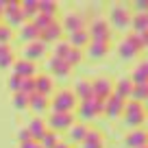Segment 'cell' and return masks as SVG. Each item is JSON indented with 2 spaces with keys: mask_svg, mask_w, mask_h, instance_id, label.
I'll return each instance as SVG.
<instances>
[{
  "mask_svg": "<svg viewBox=\"0 0 148 148\" xmlns=\"http://www.w3.org/2000/svg\"><path fill=\"white\" fill-rule=\"evenodd\" d=\"M48 70H50V74L57 76V79H65V76H70V72H72V68H70L63 59H57V57H50V59H48Z\"/></svg>",
  "mask_w": 148,
  "mask_h": 148,
  "instance_id": "2e32d148",
  "label": "cell"
},
{
  "mask_svg": "<svg viewBox=\"0 0 148 148\" xmlns=\"http://www.w3.org/2000/svg\"><path fill=\"white\" fill-rule=\"evenodd\" d=\"M44 57H46V44H42L39 39H37V42L26 44V46H24V50H22V59L31 61V63L44 59Z\"/></svg>",
  "mask_w": 148,
  "mask_h": 148,
  "instance_id": "8fae6325",
  "label": "cell"
},
{
  "mask_svg": "<svg viewBox=\"0 0 148 148\" xmlns=\"http://www.w3.org/2000/svg\"><path fill=\"white\" fill-rule=\"evenodd\" d=\"M131 87H133V83H131L129 76H120V79L113 83V94H116V96H120V98H124V100H129Z\"/></svg>",
  "mask_w": 148,
  "mask_h": 148,
  "instance_id": "cb8c5ba5",
  "label": "cell"
},
{
  "mask_svg": "<svg viewBox=\"0 0 148 148\" xmlns=\"http://www.w3.org/2000/svg\"><path fill=\"white\" fill-rule=\"evenodd\" d=\"M20 85H22V79H20V76H15V74H11L9 79H7V87H9L11 94H18V92H20Z\"/></svg>",
  "mask_w": 148,
  "mask_h": 148,
  "instance_id": "74e56055",
  "label": "cell"
},
{
  "mask_svg": "<svg viewBox=\"0 0 148 148\" xmlns=\"http://www.w3.org/2000/svg\"><path fill=\"white\" fill-rule=\"evenodd\" d=\"M81 59H83V52L79 50V48H70V52L65 55V63L70 65V68H74V65H79L81 63Z\"/></svg>",
  "mask_w": 148,
  "mask_h": 148,
  "instance_id": "8d00e7d4",
  "label": "cell"
},
{
  "mask_svg": "<svg viewBox=\"0 0 148 148\" xmlns=\"http://www.w3.org/2000/svg\"><path fill=\"white\" fill-rule=\"evenodd\" d=\"M35 92L42 94V96H50L52 89H55V83H52V76L50 74H35Z\"/></svg>",
  "mask_w": 148,
  "mask_h": 148,
  "instance_id": "4fadbf2b",
  "label": "cell"
},
{
  "mask_svg": "<svg viewBox=\"0 0 148 148\" xmlns=\"http://www.w3.org/2000/svg\"><path fill=\"white\" fill-rule=\"evenodd\" d=\"M124 124L129 126L131 131L133 129H142V124L146 122V111H144V105L142 102H135V100H126L124 102Z\"/></svg>",
  "mask_w": 148,
  "mask_h": 148,
  "instance_id": "7a4b0ae2",
  "label": "cell"
},
{
  "mask_svg": "<svg viewBox=\"0 0 148 148\" xmlns=\"http://www.w3.org/2000/svg\"><path fill=\"white\" fill-rule=\"evenodd\" d=\"M2 9H5V0H0V18H2Z\"/></svg>",
  "mask_w": 148,
  "mask_h": 148,
  "instance_id": "f6af8a7d",
  "label": "cell"
},
{
  "mask_svg": "<svg viewBox=\"0 0 148 148\" xmlns=\"http://www.w3.org/2000/svg\"><path fill=\"white\" fill-rule=\"evenodd\" d=\"M85 52H87V57L94 59V61L105 59L107 52H109V44H105V42H89L87 46H85Z\"/></svg>",
  "mask_w": 148,
  "mask_h": 148,
  "instance_id": "ffe728a7",
  "label": "cell"
},
{
  "mask_svg": "<svg viewBox=\"0 0 148 148\" xmlns=\"http://www.w3.org/2000/svg\"><path fill=\"white\" fill-rule=\"evenodd\" d=\"M102 109H105V100H98V98H87V100H81L76 105L81 120H94L96 116H100Z\"/></svg>",
  "mask_w": 148,
  "mask_h": 148,
  "instance_id": "5b68a950",
  "label": "cell"
},
{
  "mask_svg": "<svg viewBox=\"0 0 148 148\" xmlns=\"http://www.w3.org/2000/svg\"><path fill=\"white\" fill-rule=\"evenodd\" d=\"M85 31H87V35H89V42L109 44V39H111V28H109V24H107L105 18H94L92 22H89V26H85Z\"/></svg>",
  "mask_w": 148,
  "mask_h": 148,
  "instance_id": "3957f363",
  "label": "cell"
},
{
  "mask_svg": "<svg viewBox=\"0 0 148 148\" xmlns=\"http://www.w3.org/2000/svg\"><path fill=\"white\" fill-rule=\"evenodd\" d=\"M48 100H50V98L33 92L31 96H28V109H33L37 116H42V113H46V109H48Z\"/></svg>",
  "mask_w": 148,
  "mask_h": 148,
  "instance_id": "603a6c76",
  "label": "cell"
},
{
  "mask_svg": "<svg viewBox=\"0 0 148 148\" xmlns=\"http://www.w3.org/2000/svg\"><path fill=\"white\" fill-rule=\"evenodd\" d=\"M76 105H79V100L74 98V94L70 92V89H59V92H55V96L48 100L50 113H72V111L76 109Z\"/></svg>",
  "mask_w": 148,
  "mask_h": 148,
  "instance_id": "6da1fadb",
  "label": "cell"
},
{
  "mask_svg": "<svg viewBox=\"0 0 148 148\" xmlns=\"http://www.w3.org/2000/svg\"><path fill=\"white\" fill-rule=\"evenodd\" d=\"M111 94H113V81L109 76H98V79L92 81V98L107 100Z\"/></svg>",
  "mask_w": 148,
  "mask_h": 148,
  "instance_id": "52a82bcc",
  "label": "cell"
},
{
  "mask_svg": "<svg viewBox=\"0 0 148 148\" xmlns=\"http://www.w3.org/2000/svg\"><path fill=\"white\" fill-rule=\"evenodd\" d=\"M2 18H5V22L2 24H7L9 28H13V26H22L24 22H26V15L22 13V11H11V13H2Z\"/></svg>",
  "mask_w": 148,
  "mask_h": 148,
  "instance_id": "4316f807",
  "label": "cell"
},
{
  "mask_svg": "<svg viewBox=\"0 0 148 148\" xmlns=\"http://www.w3.org/2000/svg\"><path fill=\"white\" fill-rule=\"evenodd\" d=\"M24 129L28 131L31 139H35V142H37V139H39V137L48 131V126H46V120H44V118L37 116V118H31V120L26 122V126H24Z\"/></svg>",
  "mask_w": 148,
  "mask_h": 148,
  "instance_id": "9a60e30c",
  "label": "cell"
},
{
  "mask_svg": "<svg viewBox=\"0 0 148 148\" xmlns=\"http://www.w3.org/2000/svg\"><path fill=\"white\" fill-rule=\"evenodd\" d=\"M131 28H133V33H146L148 15L146 13H133L131 15Z\"/></svg>",
  "mask_w": 148,
  "mask_h": 148,
  "instance_id": "83f0119b",
  "label": "cell"
},
{
  "mask_svg": "<svg viewBox=\"0 0 148 148\" xmlns=\"http://www.w3.org/2000/svg\"><path fill=\"white\" fill-rule=\"evenodd\" d=\"M15 139H18L20 144H24V142H28V139H31V135H28L26 129H20L18 133H15Z\"/></svg>",
  "mask_w": 148,
  "mask_h": 148,
  "instance_id": "b9f144b4",
  "label": "cell"
},
{
  "mask_svg": "<svg viewBox=\"0 0 148 148\" xmlns=\"http://www.w3.org/2000/svg\"><path fill=\"white\" fill-rule=\"evenodd\" d=\"M70 52V44L65 42V39H59V42H55V48H52V57H57V59H65V55Z\"/></svg>",
  "mask_w": 148,
  "mask_h": 148,
  "instance_id": "d590c367",
  "label": "cell"
},
{
  "mask_svg": "<svg viewBox=\"0 0 148 148\" xmlns=\"http://www.w3.org/2000/svg\"><path fill=\"white\" fill-rule=\"evenodd\" d=\"M87 131H89V126L85 122H74L68 129V139H70L68 144H81L85 139V135H87Z\"/></svg>",
  "mask_w": 148,
  "mask_h": 148,
  "instance_id": "d6986e66",
  "label": "cell"
},
{
  "mask_svg": "<svg viewBox=\"0 0 148 148\" xmlns=\"http://www.w3.org/2000/svg\"><path fill=\"white\" fill-rule=\"evenodd\" d=\"M124 146L126 148H144V146H146V131H144V129L129 131L126 137H124Z\"/></svg>",
  "mask_w": 148,
  "mask_h": 148,
  "instance_id": "e0dca14e",
  "label": "cell"
},
{
  "mask_svg": "<svg viewBox=\"0 0 148 148\" xmlns=\"http://www.w3.org/2000/svg\"><path fill=\"white\" fill-rule=\"evenodd\" d=\"M65 42L70 44V48H79V50H83V48L89 44V35H87L85 28H81V31L68 33V39H65Z\"/></svg>",
  "mask_w": 148,
  "mask_h": 148,
  "instance_id": "44dd1931",
  "label": "cell"
},
{
  "mask_svg": "<svg viewBox=\"0 0 148 148\" xmlns=\"http://www.w3.org/2000/svg\"><path fill=\"white\" fill-rule=\"evenodd\" d=\"M0 44H11V28L7 24H0Z\"/></svg>",
  "mask_w": 148,
  "mask_h": 148,
  "instance_id": "60d3db41",
  "label": "cell"
},
{
  "mask_svg": "<svg viewBox=\"0 0 148 148\" xmlns=\"http://www.w3.org/2000/svg\"><path fill=\"white\" fill-rule=\"evenodd\" d=\"M33 92H35V81H33V79H22L20 94H24V96H31Z\"/></svg>",
  "mask_w": 148,
  "mask_h": 148,
  "instance_id": "f35d334b",
  "label": "cell"
},
{
  "mask_svg": "<svg viewBox=\"0 0 148 148\" xmlns=\"http://www.w3.org/2000/svg\"><path fill=\"white\" fill-rule=\"evenodd\" d=\"M11 105H13L15 111H24L28 109V96H24V94H11Z\"/></svg>",
  "mask_w": 148,
  "mask_h": 148,
  "instance_id": "e575fe53",
  "label": "cell"
},
{
  "mask_svg": "<svg viewBox=\"0 0 148 148\" xmlns=\"http://www.w3.org/2000/svg\"><path fill=\"white\" fill-rule=\"evenodd\" d=\"M52 22H55V18H50V15H42V13H37L35 18L31 20V24H33V26H35L39 33H42V31H46V28L50 26Z\"/></svg>",
  "mask_w": 148,
  "mask_h": 148,
  "instance_id": "1f68e13d",
  "label": "cell"
},
{
  "mask_svg": "<svg viewBox=\"0 0 148 148\" xmlns=\"http://www.w3.org/2000/svg\"><path fill=\"white\" fill-rule=\"evenodd\" d=\"M74 122H76L74 120V113H50V116L46 118V126H48V131H52V133L68 131Z\"/></svg>",
  "mask_w": 148,
  "mask_h": 148,
  "instance_id": "8992f818",
  "label": "cell"
},
{
  "mask_svg": "<svg viewBox=\"0 0 148 148\" xmlns=\"http://www.w3.org/2000/svg\"><path fill=\"white\" fill-rule=\"evenodd\" d=\"M144 148H146V146H144Z\"/></svg>",
  "mask_w": 148,
  "mask_h": 148,
  "instance_id": "bcb514c9",
  "label": "cell"
},
{
  "mask_svg": "<svg viewBox=\"0 0 148 148\" xmlns=\"http://www.w3.org/2000/svg\"><path fill=\"white\" fill-rule=\"evenodd\" d=\"M55 148H72V146H70V144L68 142H59V144H57V146Z\"/></svg>",
  "mask_w": 148,
  "mask_h": 148,
  "instance_id": "ee69618b",
  "label": "cell"
},
{
  "mask_svg": "<svg viewBox=\"0 0 148 148\" xmlns=\"http://www.w3.org/2000/svg\"><path fill=\"white\" fill-rule=\"evenodd\" d=\"M35 63H31V61L26 59H18L13 65H11V74H15V76H20V79H35Z\"/></svg>",
  "mask_w": 148,
  "mask_h": 148,
  "instance_id": "7c38bea8",
  "label": "cell"
},
{
  "mask_svg": "<svg viewBox=\"0 0 148 148\" xmlns=\"http://www.w3.org/2000/svg\"><path fill=\"white\" fill-rule=\"evenodd\" d=\"M20 148H42V146H39V144H37L35 139H28V142L20 144Z\"/></svg>",
  "mask_w": 148,
  "mask_h": 148,
  "instance_id": "7bdbcfd3",
  "label": "cell"
},
{
  "mask_svg": "<svg viewBox=\"0 0 148 148\" xmlns=\"http://www.w3.org/2000/svg\"><path fill=\"white\" fill-rule=\"evenodd\" d=\"M131 35H133L135 44L139 46V50H144V48H146V44H148V33H131Z\"/></svg>",
  "mask_w": 148,
  "mask_h": 148,
  "instance_id": "ab89813d",
  "label": "cell"
},
{
  "mask_svg": "<svg viewBox=\"0 0 148 148\" xmlns=\"http://www.w3.org/2000/svg\"><path fill=\"white\" fill-rule=\"evenodd\" d=\"M18 37L22 39L24 44H31V42H37V39H39V31H37V28L33 26L31 22H24L22 26H20Z\"/></svg>",
  "mask_w": 148,
  "mask_h": 148,
  "instance_id": "d4e9b609",
  "label": "cell"
},
{
  "mask_svg": "<svg viewBox=\"0 0 148 148\" xmlns=\"http://www.w3.org/2000/svg\"><path fill=\"white\" fill-rule=\"evenodd\" d=\"M79 146L81 148H105V137H102V133L98 129H89L87 135H85V139Z\"/></svg>",
  "mask_w": 148,
  "mask_h": 148,
  "instance_id": "ac0fdd59",
  "label": "cell"
},
{
  "mask_svg": "<svg viewBox=\"0 0 148 148\" xmlns=\"http://www.w3.org/2000/svg\"><path fill=\"white\" fill-rule=\"evenodd\" d=\"M59 142H61V139L57 137V133H52V131H46V133H44L42 137L37 139V144H39L42 148H55Z\"/></svg>",
  "mask_w": 148,
  "mask_h": 148,
  "instance_id": "4dcf8cb0",
  "label": "cell"
},
{
  "mask_svg": "<svg viewBox=\"0 0 148 148\" xmlns=\"http://www.w3.org/2000/svg\"><path fill=\"white\" fill-rule=\"evenodd\" d=\"M70 92L74 94L76 100H87V98H92V81L79 79L76 83H74V89H70Z\"/></svg>",
  "mask_w": 148,
  "mask_h": 148,
  "instance_id": "7402d4cb",
  "label": "cell"
},
{
  "mask_svg": "<svg viewBox=\"0 0 148 148\" xmlns=\"http://www.w3.org/2000/svg\"><path fill=\"white\" fill-rule=\"evenodd\" d=\"M61 35H63V28H61V22L59 20H55V22L50 24V26L46 28V31L39 33V42L42 44H50V42H59Z\"/></svg>",
  "mask_w": 148,
  "mask_h": 148,
  "instance_id": "5bb4252c",
  "label": "cell"
},
{
  "mask_svg": "<svg viewBox=\"0 0 148 148\" xmlns=\"http://www.w3.org/2000/svg\"><path fill=\"white\" fill-rule=\"evenodd\" d=\"M15 63V57L11 52V44H0V68H11Z\"/></svg>",
  "mask_w": 148,
  "mask_h": 148,
  "instance_id": "f1b7e54d",
  "label": "cell"
},
{
  "mask_svg": "<svg viewBox=\"0 0 148 148\" xmlns=\"http://www.w3.org/2000/svg\"><path fill=\"white\" fill-rule=\"evenodd\" d=\"M61 28H63L65 33H74V31L85 28V15L79 13V11H70V13H65L63 22H61Z\"/></svg>",
  "mask_w": 148,
  "mask_h": 148,
  "instance_id": "30bf717a",
  "label": "cell"
},
{
  "mask_svg": "<svg viewBox=\"0 0 148 148\" xmlns=\"http://www.w3.org/2000/svg\"><path fill=\"white\" fill-rule=\"evenodd\" d=\"M146 94H148L146 85H133V87H131L129 100H135V102H142V105H144V100H146Z\"/></svg>",
  "mask_w": 148,
  "mask_h": 148,
  "instance_id": "836d02e7",
  "label": "cell"
},
{
  "mask_svg": "<svg viewBox=\"0 0 148 148\" xmlns=\"http://www.w3.org/2000/svg\"><path fill=\"white\" fill-rule=\"evenodd\" d=\"M146 68H148L146 61H139L133 68V72H131V76H129L133 85H146Z\"/></svg>",
  "mask_w": 148,
  "mask_h": 148,
  "instance_id": "484cf974",
  "label": "cell"
},
{
  "mask_svg": "<svg viewBox=\"0 0 148 148\" xmlns=\"http://www.w3.org/2000/svg\"><path fill=\"white\" fill-rule=\"evenodd\" d=\"M124 102H126L124 98L111 94V96L105 100V109H102V113H105L107 118H111V120H116V118L122 116V111H124Z\"/></svg>",
  "mask_w": 148,
  "mask_h": 148,
  "instance_id": "9c48e42d",
  "label": "cell"
},
{
  "mask_svg": "<svg viewBox=\"0 0 148 148\" xmlns=\"http://www.w3.org/2000/svg\"><path fill=\"white\" fill-rule=\"evenodd\" d=\"M37 13L55 18L57 15V2L55 0H37Z\"/></svg>",
  "mask_w": 148,
  "mask_h": 148,
  "instance_id": "f546056e",
  "label": "cell"
},
{
  "mask_svg": "<svg viewBox=\"0 0 148 148\" xmlns=\"http://www.w3.org/2000/svg\"><path fill=\"white\" fill-rule=\"evenodd\" d=\"M20 11H22L26 18H35L37 15V0H22L20 2Z\"/></svg>",
  "mask_w": 148,
  "mask_h": 148,
  "instance_id": "d6a6232c",
  "label": "cell"
},
{
  "mask_svg": "<svg viewBox=\"0 0 148 148\" xmlns=\"http://www.w3.org/2000/svg\"><path fill=\"white\" fill-rule=\"evenodd\" d=\"M107 24H109V28H118V31H122V28L131 26V11L126 5H113L109 9V20H107Z\"/></svg>",
  "mask_w": 148,
  "mask_h": 148,
  "instance_id": "277c9868",
  "label": "cell"
},
{
  "mask_svg": "<svg viewBox=\"0 0 148 148\" xmlns=\"http://www.w3.org/2000/svg\"><path fill=\"white\" fill-rule=\"evenodd\" d=\"M139 46L135 44V39H133V35H124L120 39V44H118V55L122 57L124 61H131V59H135V57L139 55Z\"/></svg>",
  "mask_w": 148,
  "mask_h": 148,
  "instance_id": "ba28073f",
  "label": "cell"
}]
</instances>
